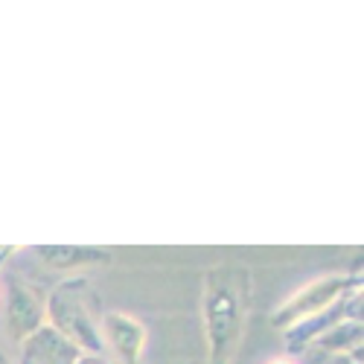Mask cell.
<instances>
[{
  "instance_id": "8fae6325",
  "label": "cell",
  "mask_w": 364,
  "mask_h": 364,
  "mask_svg": "<svg viewBox=\"0 0 364 364\" xmlns=\"http://www.w3.org/2000/svg\"><path fill=\"white\" fill-rule=\"evenodd\" d=\"M18 251H21L18 245H0V274H4V268H6V262H9V259H12L15 254H18Z\"/></svg>"
},
{
  "instance_id": "9c48e42d",
  "label": "cell",
  "mask_w": 364,
  "mask_h": 364,
  "mask_svg": "<svg viewBox=\"0 0 364 364\" xmlns=\"http://www.w3.org/2000/svg\"><path fill=\"white\" fill-rule=\"evenodd\" d=\"M361 341H364V323H361V318H350V321H341L332 329H326L312 347H318L326 355H341V353L361 350Z\"/></svg>"
},
{
  "instance_id": "7c38bea8",
  "label": "cell",
  "mask_w": 364,
  "mask_h": 364,
  "mask_svg": "<svg viewBox=\"0 0 364 364\" xmlns=\"http://www.w3.org/2000/svg\"><path fill=\"white\" fill-rule=\"evenodd\" d=\"M76 364H114V361H111V358H105V355H87V353H82Z\"/></svg>"
},
{
  "instance_id": "5bb4252c",
  "label": "cell",
  "mask_w": 364,
  "mask_h": 364,
  "mask_svg": "<svg viewBox=\"0 0 364 364\" xmlns=\"http://www.w3.org/2000/svg\"><path fill=\"white\" fill-rule=\"evenodd\" d=\"M0 364H12V361H9V355H6L4 350H0Z\"/></svg>"
},
{
  "instance_id": "ba28073f",
  "label": "cell",
  "mask_w": 364,
  "mask_h": 364,
  "mask_svg": "<svg viewBox=\"0 0 364 364\" xmlns=\"http://www.w3.org/2000/svg\"><path fill=\"white\" fill-rule=\"evenodd\" d=\"M33 254L50 271H82L114 262V251L102 245H36Z\"/></svg>"
},
{
  "instance_id": "5b68a950",
  "label": "cell",
  "mask_w": 364,
  "mask_h": 364,
  "mask_svg": "<svg viewBox=\"0 0 364 364\" xmlns=\"http://www.w3.org/2000/svg\"><path fill=\"white\" fill-rule=\"evenodd\" d=\"M350 318H361V291L344 294L338 303H332L329 309H323L318 315H309V318L291 323L289 329H283V344H286L289 355H297L306 347H312L326 329H332L341 321H350Z\"/></svg>"
},
{
  "instance_id": "8992f818",
  "label": "cell",
  "mask_w": 364,
  "mask_h": 364,
  "mask_svg": "<svg viewBox=\"0 0 364 364\" xmlns=\"http://www.w3.org/2000/svg\"><path fill=\"white\" fill-rule=\"evenodd\" d=\"M4 286H6V294H4V318H6V326H9L15 341H23L26 336H33L38 326L47 323L44 300L33 289H29L23 280H18V277H9Z\"/></svg>"
},
{
  "instance_id": "6da1fadb",
  "label": "cell",
  "mask_w": 364,
  "mask_h": 364,
  "mask_svg": "<svg viewBox=\"0 0 364 364\" xmlns=\"http://www.w3.org/2000/svg\"><path fill=\"white\" fill-rule=\"evenodd\" d=\"M254 300V277L245 265L219 262L204 271L201 321L207 341V364H233L245 341Z\"/></svg>"
},
{
  "instance_id": "30bf717a",
  "label": "cell",
  "mask_w": 364,
  "mask_h": 364,
  "mask_svg": "<svg viewBox=\"0 0 364 364\" xmlns=\"http://www.w3.org/2000/svg\"><path fill=\"white\" fill-rule=\"evenodd\" d=\"M323 364H361V350H355V353H341V355H329Z\"/></svg>"
},
{
  "instance_id": "277c9868",
  "label": "cell",
  "mask_w": 364,
  "mask_h": 364,
  "mask_svg": "<svg viewBox=\"0 0 364 364\" xmlns=\"http://www.w3.org/2000/svg\"><path fill=\"white\" fill-rule=\"evenodd\" d=\"M102 344L114 355V364H143L149 329L140 318L129 312H105L100 318Z\"/></svg>"
},
{
  "instance_id": "52a82bcc",
  "label": "cell",
  "mask_w": 364,
  "mask_h": 364,
  "mask_svg": "<svg viewBox=\"0 0 364 364\" xmlns=\"http://www.w3.org/2000/svg\"><path fill=\"white\" fill-rule=\"evenodd\" d=\"M82 350L50 323L18 341V364H76Z\"/></svg>"
},
{
  "instance_id": "7a4b0ae2",
  "label": "cell",
  "mask_w": 364,
  "mask_h": 364,
  "mask_svg": "<svg viewBox=\"0 0 364 364\" xmlns=\"http://www.w3.org/2000/svg\"><path fill=\"white\" fill-rule=\"evenodd\" d=\"M87 280H65L58 286L50 300L44 303L47 312V323L53 329H58L68 341H73L82 353L87 355H105V344H102V332H100V321L90 315L87 303L82 297Z\"/></svg>"
},
{
  "instance_id": "4fadbf2b",
  "label": "cell",
  "mask_w": 364,
  "mask_h": 364,
  "mask_svg": "<svg viewBox=\"0 0 364 364\" xmlns=\"http://www.w3.org/2000/svg\"><path fill=\"white\" fill-rule=\"evenodd\" d=\"M268 364H297L294 358H286V355H277V358H271Z\"/></svg>"
},
{
  "instance_id": "3957f363",
  "label": "cell",
  "mask_w": 364,
  "mask_h": 364,
  "mask_svg": "<svg viewBox=\"0 0 364 364\" xmlns=\"http://www.w3.org/2000/svg\"><path fill=\"white\" fill-rule=\"evenodd\" d=\"M353 291H361V271L358 274H323L306 286H300L289 300H283L277 312L271 315V326L289 329L291 323L329 309L332 303H338L344 294Z\"/></svg>"
}]
</instances>
